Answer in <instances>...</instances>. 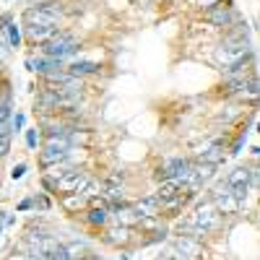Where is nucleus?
<instances>
[{
  "mask_svg": "<svg viewBox=\"0 0 260 260\" xmlns=\"http://www.w3.org/2000/svg\"><path fill=\"white\" fill-rule=\"evenodd\" d=\"M107 219H110V208H107V201H99L94 208H89V221H91L94 226L107 224Z\"/></svg>",
  "mask_w": 260,
  "mask_h": 260,
  "instance_id": "f3484780",
  "label": "nucleus"
},
{
  "mask_svg": "<svg viewBox=\"0 0 260 260\" xmlns=\"http://www.w3.org/2000/svg\"><path fill=\"white\" fill-rule=\"evenodd\" d=\"M42 185H45V190H50V192H57V180H52L50 175H42Z\"/></svg>",
  "mask_w": 260,
  "mask_h": 260,
  "instance_id": "4be33fe9",
  "label": "nucleus"
},
{
  "mask_svg": "<svg viewBox=\"0 0 260 260\" xmlns=\"http://www.w3.org/2000/svg\"><path fill=\"white\" fill-rule=\"evenodd\" d=\"M133 211L138 213V219H148V216H161V208H159L156 195H148V198L133 203Z\"/></svg>",
  "mask_w": 260,
  "mask_h": 260,
  "instance_id": "9b49d317",
  "label": "nucleus"
},
{
  "mask_svg": "<svg viewBox=\"0 0 260 260\" xmlns=\"http://www.w3.org/2000/svg\"><path fill=\"white\" fill-rule=\"evenodd\" d=\"M21 127H24V115H21V112H18V115L13 117V122H11V130H16V133H18V130H21Z\"/></svg>",
  "mask_w": 260,
  "mask_h": 260,
  "instance_id": "bb28decb",
  "label": "nucleus"
},
{
  "mask_svg": "<svg viewBox=\"0 0 260 260\" xmlns=\"http://www.w3.org/2000/svg\"><path fill=\"white\" fill-rule=\"evenodd\" d=\"M159 260H172V257H159Z\"/></svg>",
  "mask_w": 260,
  "mask_h": 260,
  "instance_id": "2f4dec72",
  "label": "nucleus"
},
{
  "mask_svg": "<svg viewBox=\"0 0 260 260\" xmlns=\"http://www.w3.org/2000/svg\"><path fill=\"white\" fill-rule=\"evenodd\" d=\"M242 146H245V133L234 141V146H232V154H234V156H237V154H242Z\"/></svg>",
  "mask_w": 260,
  "mask_h": 260,
  "instance_id": "a878e982",
  "label": "nucleus"
},
{
  "mask_svg": "<svg viewBox=\"0 0 260 260\" xmlns=\"http://www.w3.org/2000/svg\"><path fill=\"white\" fill-rule=\"evenodd\" d=\"M65 71H68V76H73V78H83V76L96 73V71H99V65L91 62V60H76V62H71Z\"/></svg>",
  "mask_w": 260,
  "mask_h": 260,
  "instance_id": "ddd939ff",
  "label": "nucleus"
},
{
  "mask_svg": "<svg viewBox=\"0 0 260 260\" xmlns=\"http://www.w3.org/2000/svg\"><path fill=\"white\" fill-rule=\"evenodd\" d=\"M247 57H250V42L247 39H226L216 50V62L221 65V71H234L237 65H245Z\"/></svg>",
  "mask_w": 260,
  "mask_h": 260,
  "instance_id": "f257e3e1",
  "label": "nucleus"
},
{
  "mask_svg": "<svg viewBox=\"0 0 260 260\" xmlns=\"http://www.w3.org/2000/svg\"><path fill=\"white\" fill-rule=\"evenodd\" d=\"M190 159H182V156H172V159H164L159 172H156V180L159 182H169V180H177V182H185V175L190 169Z\"/></svg>",
  "mask_w": 260,
  "mask_h": 260,
  "instance_id": "39448f33",
  "label": "nucleus"
},
{
  "mask_svg": "<svg viewBox=\"0 0 260 260\" xmlns=\"http://www.w3.org/2000/svg\"><path fill=\"white\" fill-rule=\"evenodd\" d=\"M86 201H89V198H86L83 192H68V195L62 198V206L68 208V211H78V208L86 206Z\"/></svg>",
  "mask_w": 260,
  "mask_h": 260,
  "instance_id": "6ab92c4d",
  "label": "nucleus"
},
{
  "mask_svg": "<svg viewBox=\"0 0 260 260\" xmlns=\"http://www.w3.org/2000/svg\"><path fill=\"white\" fill-rule=\"evenodd\" d=\"M26 169H29L26 164H16V167L11 169V177H13V180H21V177L26 175Z\"/></svg>",
  "mask_w": 260,
  "mask_h": 260,
  "instance_id": "b1692460",
  "label": "nucleus"
},
{
  "mask_svg": "<svg viewBox=\"0 0 260 260\" xmlns=\"http://www.w3.org/2000/svg\"><path fill=\"white\" fill-rule=\"evenodd\" d=\"M201 240H192V237H182V234H177V240H175V252L177 255H182V257H198L201 255Z\"/></svg>",
  "mask_w": 260,
  "mask_h": 260,
  "instance_id": "9d476101",
  "label": "nucleus"
},
{
  "mask_svg": "<svg viewBox=\"0 0 260 260\" xmlns=\"http://www.w3.org/2000/svg\"><path fill=\"white\" fill-rule=\"evenodd\" d=\"M190 219L198 226H203L206 232H216L224 224V213H219V208H216L211 201H206V203H201L198 208H195V213L190 216Z\"/></svg>",
  "mask_w": 260,
  "mask_h": 260,
  "instance_id": "20e7f679",
  "label": "nucleus"
},
{
  "mask_svg": "<svg viewBox=\"0 0 260 260\" xmlns=\"http://www.w3.org/2000/svg\"><path fill=\"white\" fill-rule=\"evenodd\" d=\"M177 234H182V237H192V240H206V229L203 226H198L192 219H185V221H180V226H177Z\"/></svg>",
  "mask_w": 260,
  "mask_h": 260,
  "instance_id": "2eb2a0df",
  "label": "nucleus"
},
{
  "mask_svg": "<svg viewBox=\"0 0 260 260\" xmlns=\"http://www.w3.org/2000/svg\"><path fill=\"white\" fill-rule=\"evenodd\" d=\"M11 120V102H0V122Z\"/></svg>",
  "mask_w": 260,
  "mask_h": 260,
  "instance_id": "412c9836",
  "label": "nucleus"
},
{
  "mask_svg": "<svg viewBox=\"0 0 260 260\" xmlns=\"http://www.w3.org/2000/svg\"><path fill=\"white\" fill-rule=\"evenodd\" d=\"M71 260H89V257H83V255H78V257H71Z\"/></svg>",
  "mask_w": 260,
  "mask_h": 260,
  "instance_id": "7c9ffc66",
  "label": "nucleus"
},
{
  "mask_svg": "<svg viewBox=\"0 0 260 260\" xmlns=\"http://www.w3.org/2000/svg\"><path fill=\"white\" fill-rule=\"evenodd\" d=\"M198 161H203V164H219V161H224V146H221V141H216V143H211L206 151H201L198 154Z\"/></svg>",
  "mask_w": 260,
  "mask_h": 260,
  "instance_id": "4468645a",
  "label": "nucleus"
},
{
  "mask_svg": "<svg viewBox=\"0 0 260 260\" xmlns=\"http://www.w3.org/2000/svg\"><path fill=\"white\" fill-rule=\"evenodd\" d=\"M76 50H78V39H76L71 31H57L50 42H45V45H42V55L55 57V60L71 57Z\"/></svg>",
  "mask_w": 260,
  "mask_h": 260,
  "instance_id": "f03ea898",
  "label": "nucleus"
},
{
  "mask_svg": "<svg viewBox=\"0 0 260 260\" xmlns=\"http://www.w3.org/2000/svg\"><path fill=\"white\" fill-rule=\"evenodd\" d=\"M60 29L57 26H29L26 29V39L34 42V45H45V42H50Z\"/></svg>",
  "mask_w": 260,
  "mask_h": 260,
  "instance_id": "f8f14e48",
  "label": "nucleus"
},
{
  "mask_svg": "<svg viewBox=\"0 0 260 260\" xmlns=\"http://www.w3.org/2000/svg\"><path fill=\"white\" fill-rule=\"evenodd\" d=\"M60 13L52 6H31L24 11V29L29 26H57Z\"/></svg>",
  "mask_w": 260,
  "mask_h": 260,
  "instance_id": "7ed1b4c3",
  "label": "nucleus"
},
{
  "mask_svg": "<svg viewBox=\"0 0 260 260\" xmlns=\"http://www.w3.org/2000/svg\"><path fill=\"white\" fill-rule=\"evenodd\" d=\"M31 206H34V201H31V198H26V201H21V203L16 206V211H18V213H21V211H29Z\"/></svg>",
  "mask_w": 260,
  "mask_h": 260,
  "instance_id": "cd10ccee",
  "label": "nucleus"
},
{
  "mask_svg": "<svg viewBox=\"0 0 260 260\" xmlns=\"http://www.w3.org/2000/svg\"><path fill=\"white\" fill-rule=\"evenodd\" d=\"M26 146H29V151H34V148L39 146V133H37V127L26 130Z\"/></svg>",
  "mask_w": 260,
  "mask_h": 260,
  "instance_id": "aec40b11",
  "label": "nucleus"
},
{
  "mask_svg": "<svg viewBox=\"0 0 260 260\" xmlns=\"http://www.w3.org/2000/svg\"><path fill=\"white\" fill-rule=\"evenodd\" d=\"M206 21H208V24H213V26H232L234 13H232L226 6L216 3V6H211V8L206 11Z\"/></svg>",
  "mask_w": 260,
  "mask_h": 260,
  "instance_id": "1a4fd4ad",
  "label": "nucleus"
},
{
  "mask_svg": "<svg viewBox=\"0 0 260 260\" xmlns=\"http://www.w3.org/2000/svg\"><path fill=\"white\" fill-rule=\"evenodd\" d=\"M8 260H29V255H13V257H8Z\"/></svg>",
  "mask_w": 260,
  "mask_h": 260,
  "instance_id": "c756f323",
  "label": "nucleus"
},
{
  "mask_svg": "<svg viewBox=\"0 0 260 260\" xmlns=\"http://www.w3.org/2000/svg\"><path fill=\"white\" fill-rule=\"evenodd\" d=\"M26 68L31 73H50V71H60L62 68V60H55V57H47V55H39V57H26Z\"/></svg>",
  "mask_w": 260,
  "mask_h": 260,
  "instance_id": "6e6552de",
  "label": "nucleus"
},
{
  "mask_svg": "<svg viewBox=\"0 0 260 260\" xmlns=\"http://www.w3.org/2000/svg\"><path fill=\"white\" fill-rule=\"evenodd\" d=\"M34 201V206L39 208V211H50V201L45 198V195H37V198H31Z\"/></svg>",
  "mask_w": 260,
  "mask_h": 260,
  "instance_id": "393cba45",
  "label": "nucleus"
},
{
  "mask_svg": "<svg viewBox=\"0 0 260 260\" xmlns=\"http://www.w3.org/2000/svg\"><path fill=\"white\" fill-rule=\"evenodd\" d=\"M8 148H11V141H3V143H0V159L8 154Z\"/></svg>",
  "mask_w": 260,
  "mask_h": 260,
  "instance_id": "c85d7f7f",
  "label": "nucleus"
},
{
  "mask_svg": "<svg viewBox=\"0 0 260 260\" xmlns=\"http://www.w3.org/2000/svg\"><path fill=\"white\" fill-rule=\"evenodd\" d=\"M0 37H6L8 47H21V29L16 26V21H11V24H6L0 29Z\"/></svg>",
  "mask_w": 260,
  "mask_h": 260,
  "instance_id": "a211bd4d",
  "label": "nucleus"
},
{
  "mask_svg": "<svg viewBox=\"0 0 260 260\" xmlns=\"http://www.w3.org/2000/svg\"><path fill=\"white\" fill-rule=\"evenodd\" d=\"M211 203H213L216 208H219V213H224V216H226V213H237V211L242 208V203L232 195V190H229L226 180H224V182H219V185L213 187V192H211Z\"/></svg>",
  "mask_w": 260,
  "mask_h": 260,
  "instance_id": "423d86ee",
  "label": "nucleus"
},
{
  "mask_svg": "<svg viewBox=\"0 0 260 260\" xmlns=\"http://www.w3.org/2000/svg\"><path fill=\"white\" fill-rule=\"evenodd\" d=\"M0 234H3V224H0Z\"/></svg>",
  "mask_w": 260,
  "mask_h": 260,
  "instance_id": "473e14b6",
  "label": "nucleus"
},
{
  "mask_svg": "<svg viewBox=\"0 0 260 260\" xmlns=\"http://www.w3.org/2000/svg\"><path fill=\"white\" fill-rule=\"evenodd\" d=\"M11 133H13V130H11V122H0V143H3V141H11Z\"/></svg>",
  "mask_w": 260,
  "mask_h": 260,
  "instance_id": "5701e85b",
  "label": "nucleus"
},
{
  "mask_svg": "<svg viewBox=\"0 0 260 260\" xmlns=\"http://www.w3.org/2000/svg\"><path fill=\"white\" fill-rule=\"evenodd\" d=\"M86 185H89V177H86L81 169H73V167H71V169L57 180V192H62V195H68V192H83Z\"/></svg>",
  "mask_w": 260,
  "mask_h": 260,
  "instance_id": "0eeeda50",
  "label": "nucleus"
},
{
  "mask_svg": "<svg viewBox=\"0 0 260 260\" xmlns=\"http://www.w3.org/2000/svg\"><path fill=\"white\" fill-rule=\"evenodd\" d=\"M104 240L110 242V245H127L130 242V226H112L110 232L104 234Z\"/></svg>",
  "mask_w": 260,
  "mask_h": 260,
  "instance_id": "dca6fc26",
  "label": "nucleus"
}]
</instances>
